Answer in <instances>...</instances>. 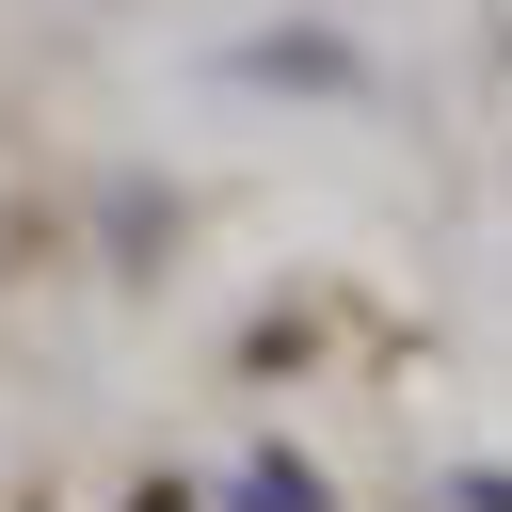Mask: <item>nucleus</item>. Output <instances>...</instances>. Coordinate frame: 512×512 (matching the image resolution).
<instances>
[{"label": "nucleus", "mask_w": 512, "mask_h": 512, "mask_svg": "<svg viewBox=\"0 0 512 512\" xmlns=\"http://www.w3.org/2000/svg\"><path fill=\"white\" fill-rule=\"evenodd\" d=\"M256 512H320V496H304V480H288V464H272V480H256Z\"/></svg>", "instance_id": "1"}]
</instances>
